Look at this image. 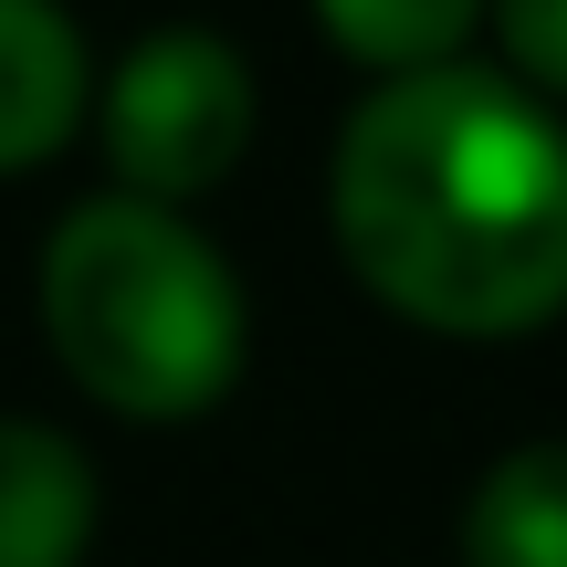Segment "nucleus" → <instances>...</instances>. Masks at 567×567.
<instances>
[{
    "label": "nucleus",
    "instance_id": "nucleus-8",
    "mask_svg": "<svg viewBox=\"0 0 567 567\" xmlns=\"http://www.w3.org/2000/svg\"><path fill=\"white\" fill-rule=\"evenodd\" d=\"M484 32H494V63H505L515 84H536L547 105H567V0H494Z\"/></svg>",
    "mask_w": 567,
    "mask_h": 567
},
{
    "label": "nucleus",
    "instance_id": "nucleus-4",
    "mask_svg": "<svg viewBox=\"0 0 567 567\" xmlns=\"http://www.w3.org/2000/svg\"><path fill=\"white\" fill-rule=\"evenodd\" d=\"M95 126V42L63 0H0V179H32Z\"/></svg>",
    "mask_w": 567,
    "mask_h": 567
},
{
    "label": "nucleus",
    "instance_id": "nucleus-1",
    "mask_svg": "<svg viewBox=\"0 0 567 567\" xmlns=\"http://www.w3.org/2000/svg\"><path fill=\"white\" fill-rule=\"evenodd\" d=\"M326 243L421 337H547L567 316V105L494 53L368 84L326 158Z\"/></svg>",
    "mask_w": 567,
    "mask_h": 567
},
{
    "label": "nucleus",
    "instance_id": "nucleus-2",
    "mask_svg": "<svg viewBox=\"0 0 567 567\" xmlns=\"http://www.w3.org/2000/svg\"><path fill=\"white\" fill-rule=\"evenodd\" d=\"M32 316L63 379L137 431L210 421L252 368V295L231 252L200 231V210L137 189H84L74 210H53Z\"/></svg>",
    "mask_w": 567,
    "mask_h": 567
},
{
    "label": "nucleus",
    "instance_id": "nucleus-6",
    "mask_svg": "<svg viewBox=\"0 0 567 567\" xmlns=\"http://www.w3.org/2000/svg\"><path fill=\"white\" fill-rule=\"evenodd\" d=\"M463 567H567V431L505 442L463 494Z\"/></svg>",
    "mask_w": 567,
    "mask_h": 567
},
{
    "label": "nucleus",
    "instance_id": "nucleus-5",
    "mask_svg": "<svg viewBox=\"0 0 567 567\" xmlns=\"http://www.w3.org/2000/svg\"><path fill=\"white\" fill-rule=\"evenodd\" d=\"M105 526V473L42 410H0V567H84Z\"/></svg>",
    "mask_w": 567,
    "mask_h": 567
},
{
    "label": "nucleus",
    "instance_id": "nucleus-7",
    "mask_svg": "<svg viewBox=\"0 0 567 567\" xmlns=\"http://www.w3.org/2000/svg\"><path fill=\"white\" fill-rule=\"evenodd\" d=\"M484 11L494 0H305V21L326 32V53H347L368 84L463 63L473 42H484Z\"/></svg>",
    "mask_w": 567,
    "mask_h": 567
},
{
    "label": "nucleus",
    "instance_id": "nucleus-3",
    "mask_svg": "<svg viewBox=\"0 0 567 567\" xmlns=\"http://www.w3.org/2000/svg\"><path fill=\"white\" fill-rule=\"evenodd\" d=\"M252 126H264L252 53L231 32H210V21H158L95 74L105 189H137V200L200 210L252 158Z\"/></svg>",
    "mask_w": 567,
    "mask_h": 567
}]
</instances>
